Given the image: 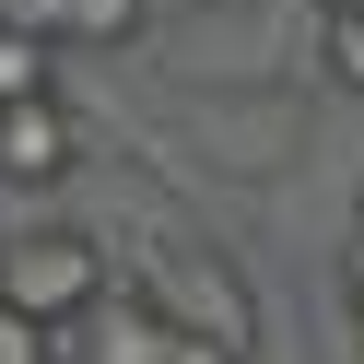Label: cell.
Segmentation results:
<instances>
[{
	"label": "cell",
	"mask_w": 364,
	"mask_h": 364,
	"mask_svg": "<svg viewBox=\"0 0 364 364\" xmlns=\"http://www.w3.org/2000/svg\"><path fill=\"white\" fill-rule=\"evenodd\" d=\"M106 282H118V270H106V247H95V235H71V223H36V235H12V247H0V306H12V317H36L48 341L71 329V317L95 306Z\"/></svg>",
	"instance_id": "6da1fadb"
},
{
	"label": "cell",
	"mask_w": 364,
	"mask_h": 364,
	"mask_svg": "<svg viewBox=\"0 0 364 364\" xmlns=\"http://www.w3.org/2000/svg\"><path fill=\"white\" fill-rule=\"evenodd\" d=\"M165 353H176V317L153 306V282H106L59 329V364H165Z\"/></svg>",
	"instance_id": "7a4b0ae2"
},
{
	"label": "cell",
	"mask_w": 364,
	"mask_h": 364,
	"mask_svg": "<svg viewBox=\"0 0 364 364\" xmlns=\"http://www.w3.org/2000/svg\"><path fill=\"white\" fill-rule=\"evenodd\" d=\"M71 165H82V118H71L59 95L0 106V188H59Z\"/></svg>",
	"instance_id": "3957f363"
},
{
	"label": "cell",
	"mask_w": 364,
	"mask_h": 364,
	"mask_svg": "<svg viewBox=\"0 0 364 364\" xmlns=\"http://www.w3.org/2000/svg\"><path fill=\"white\" fill-rule=\"evenodd\" d=\"M153 306H165L188 341H223V353H247V294H235V270H223V259H176L165 282H153Z\"/></svg>",
	"instance_id": "277c9868"
},
{
	"label": "cell",
	"mask_w": 364,
	"mask_h": 364,
	"mask_svg": "<svg viewBox=\"0 0 364 364\" xmlns=\"http://www.w3.org/2000/svg\"><path fill=\"white\" fill-rule=\"evenodd\" d=\"M0 24L12 36H36V48H129L141 36V0H0Z\"/></svg>",
	"instance_id": "5b68a950"
},
{
	"label": "cell",
	"mask_w": 364,
	"mask_h": 364,
	"mask_svg": "<svg viewBox=\"0 0 364 364\" xmlns=\"http://www.w3.org/2000/svg\"><path fill=\"white\" fill-rule=\"evenodd\" d=\"M317 59L341 95H364V12H317Z\"/></svg>",
	"instance_id": "8992f818"
},
{
	"label": "cell",
	"mask_w": 364,
	"mask_h": 364,
	"mask_svg": "<svg viewBox=\"0 0 364 364\" xmlns=\"http://www.w3.org/2000/svg\"><path fill=\"white\" fill-rule=\"evenodd\" d=\"M24 95H59V82H48V48L0 24V106H24Z\"/></svg>",
	"instance_id": "52a82bcc"
},
{
	"label": "cell",
	"mask_w": 364,
	"mask_h": 364,
	"mask_svg": "<svg viewBox=\"0 0 364 364\" xmlns=\"http://www.w3.org/2000/svg\"><path fill=\"white\" fill-rule=\"evenodd\" d=\"M0 364H59V341L36 329V317H12V306H0Z\"/></svg>",
	"instance_id": "ba28073f"
},
{
	"label": "cell",
	"mask_w": 364,
	"mask_h": 364,
	"mask_svg": "<svg viewBox=\"0 0 364 364\" xmlns=\"http://www.w3.org/2000/svg\"><path fill=\"white\" fill-rule=\"evenodd\" d=\"M165 364H247V353H223V341H188V329H176V353Z\"/></svg>",
	"instance_id": "9c48e42d"
},
{
	"label": "cell",
	"mask_w": 364,
	"mask_h": 364,
	"mask_svg": "<svg viewBox=\"0 0 364 364\" xmlns=\"http://www.w3.org/2000/svg\"><path fill=\"white\" fill-rule=\"evenodd\" d=\"M353 341H364V270H353Z\"/></svg>",
	"instance_id": "30bf717a"
},
{
	"label": "cell",
	"mask_w": 364,
	"mask_h": 364,
	"mask_svg": "<svg viewBox=\"0 0 364 364\" xmlns=\"http://www.w3.org/2000/svg\"><path fill=\"white\" fill-rule=\"evenodd\" d=\"M317 12H364V0H317Z\"/></svg>",
	"instance_id": "8fae6325"
}]
</instances>
